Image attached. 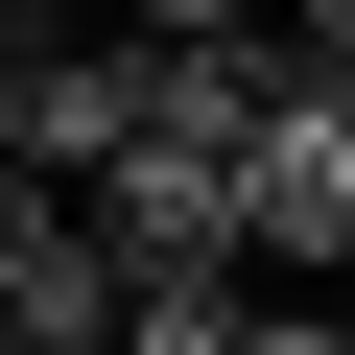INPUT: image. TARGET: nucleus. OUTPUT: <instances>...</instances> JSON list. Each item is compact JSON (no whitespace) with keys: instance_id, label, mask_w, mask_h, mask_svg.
<instances>
[{"instance_id":"6","label":"nucleus","mask_w":355,"mask_h":355,"mask_svg":"<svg viewBox=\"0 0 355 355\" xmlns=\"http://www.w3.org/2000/svg\"><path fill=\"white\" fill-rule=\"evenodd\" d=\"M284 24H308V48H331V71H355V0H284Z\"/></svg>"},{"instance_id":"4","label":"nucleus","mask_w":355,"mask_h":355,"mask_svg":"<svg viewBox=\"0 0 355 355\" xmlns=\"http://www.w3.org/2000/svg\"><path fill=\"white\" fill-rule=\"evenodd\" d=\"M261 355H355V284H261Z\"/></svg>"},{"instance_id":"3","label":"nucleus","mask_w":355,"mask_h":355,"mask_svg":"<svg viewBox=\"0 0 355 355\" xmlns=\"http://www.w3.org/2000/svg\"><path fill=\"white\" fill-rule=\"evenodd\" d=\"M0 331H119V237H95L71 166H24V142H0Z\"/></svg>"},{"instance_id":"5","label":"nucleus","mask_w":355,"mask_h":355,"mask_svg":"<svg viewBox=\"0 0 355 355\" xmlns=\"http://www.w3.org/2000/svg\"><path fill=\"white\" fill-rule=\"evenodd\" d=\"M119 24H166V48H190V24H261V0H119Z\"/></svg>"},{"instance_id":"2","label":"nucleus","mask_w":355,"mask_h":355,"mask_svg":"<svg viewBox=\"0 0 355 355\" xmlns=\"http://www.w3.org/2000/svg\"><path fill=\"white\" fill-rule=\"evenodd\" d=\"M237 214H261V284H355V71H331V48L284 71V119H261V166H237Z\"/></svg>"},{"instance_id":"1","label":"nucleus","mask_w":355,"mask_h":355,"mask_svg":"<svg viewBox=\"0 0 355 355\" xmlns=\"http://www.w3.org/2000/svg\"><path fill=\"white\" fill-rule=\"evenodd\" d=\"M142 24H119V0H0V142H24V166H71V190H95V166L142 142Z\"/></svg>"}]
</instances>
